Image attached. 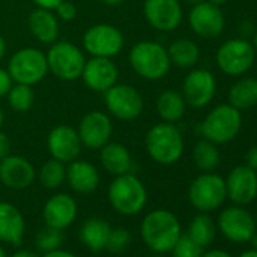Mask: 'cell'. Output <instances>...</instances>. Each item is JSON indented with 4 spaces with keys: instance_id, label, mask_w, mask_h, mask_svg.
<instances>
[{
    "instance_id": "6da1fadb",
    "label": "cell",
    "mask_w": 257,
    "mask_h": 257,
    "mask_svg": "<svg viewBox=\"0 0 257 257\" xmlns=\"http://www.w3.org/2000/svg\"><path fill=\"white\" fill-rule=\"evenodd\" d=\"M182 234L177 216L165 209L152 210L141 222V237L144 243L158 254L173 249Z\"/></svg>"
},
{
    "instance_id": "7a4b0ae2",
    "label": "cell",
    "mask_w": 257,
    "mask_h": 257,
    "mask_svg": "<svg viewBox=\"0 0 257 257\" xmlns=\"http://www.w3.org/2000/svg\"><path fill=\"white\" fill-rule=\"evenodd\" d=\"M146 147L155 162L171 165L182 158L185 143L180 131L173 122H159L149 131Z\"/></svg>"
},
{
    "instance_id": "3957f363",
    "label": "cell",
    "mask_w": 257,
    "mask_h": 257,
    "mask_svg": "<svg viewBox=\"0 0 257 257\" xmlns=\"http://www.w3.org/2000/svg\"><path fill=\"white\" fill-rule=\"evenodd\" d=\"M107 198L118 213L132 216L144 209L147 203V189L137 176L127 173L113 179L107 191Z\"/></svg>"
},
{
    "instance_id": "277c9868",
    "label": "cell",
    "mask_w": 257,
    "mask_h": 257,
    "mask_svg": "<svg viewBox=\"0 0 257 257\" xmlns=\"http://www.w3.org/2000/svg\"><path fill=\"white\" fill-rule=\"evenodd\" d=\"M128 62L138 76L147 80H159L171 67L168 50L155 41H141L128 53Z\"/></svg>"
},
{
    "instance_id": "5b68a950",
    "label": "cell",
    "mask_w": 257,
    "mask_h": 257,
    "mask_svg": "<svg viewBox=\"0 0 257 257\" xmlns=\"http://www.w3.org/2000/svg\"><path fill=\"white\" fill-rule=\"evenodd\" d=\"M242 127L240 110L228 104L213 107L200 125V134L213 144H225L234 140Z\"/></svg>"
},
{
    "instance_id": "8992f818",
    "label": "cell",
    "mask_w": 257,
    "mask_h": 257,
    "mask_svg": "<svg viewBox=\"0 0 257 257\" xmlns=\"http://www.w3.org/2000/svg\"><path fill=\"white\" fill-rule=\"evenodd\" d=\"M46 58L49 71H52V74H55L58 79L68 82L76 80L82 76L86 62L83 52L68 41L53 43Z\"/></svg>"
},
{
    "instance_id": "52a82bcc",
    "label": "cell",
    "mask_w": 257,
    "mask_h": 257,
    "mask_svg": "<svg viewBox=\"0 0 257 257\" xmlns=\"http://www.w3.org/2000/svg\"><path fill=\"white\" fill-rule=\"evenodd\" d=\"M8 73L16 83H25L31 86L37 85L49 73L47 58L35 47L20 49L10 61Z\"/></svg>"
},
{
    "instance_id": "ba28073f",
    "label": "cell",
    "mask_w": 257,
    "mask_h": 257,
    "mask_svg": "<svg viewBox=\"0 0 257 257\" xmlns=\"http://www.w3.org/2000/svg\"><path fill=\"white\" fill-rule=\"evenodd\" d=\"M188 197L195 209L201 212L215 210L224 203L227 197L225 180L218 174L204 173L191 183Z\"/></svg>"
},
{
    "instance_id": "9c48e42d",
    "label": "cell",
    "mask_w": 257,
    "mask_h": 257,
    "mask_svg": "<svg viewBox=\"0 0 257 257\" xmlns=\"http://www.w3.org/2000/svg\"><path fill=\"white\" fill-rule=\"evenodd\" d=\"M103 94L106 109L118 119L131 121L141 115L144 100L140 91L134 86L125 83H115Z\"/></svg>"
},
{
    "instance_id": "30bf717a",
    "label": "cell",
    "mask_w": 257,
    "mask_h": 257,
    "mask_svg": "<svg viewBox=\"0 0 257 257\" xmlns=\"http://www.w3.org/2000/svg\"><path fill=\"white\" fill-rule=\"evenodd\" d=\"M255 50L246 40H228L216 52V64L219 70L228 76H239L246 73L254 62Z\"/></svg>"
},
{
    "instance_id": "8fae6325",
    "label": "cell",
    "mask_w": 257,
    "mask_h": 257,
    "mask_svg": "<svg viewBox=\"0 0 257 257\" xmlns=\"http://www.w3.org/2000/svg\"><path fill=\"white\" fill-rule=\"evenodd\" d=\"M124 46V37L115 26L101 23L91 26L83 35V49L98 58H113Z\"/></svg>"
},
{
    "instance_id": "7c38bea8",
    "label": "cell",
    "mask_w": 257,
    "mask_h": 257,
    "mask_svg": "<svg viewBox=\"0 0 257 257\" xmlns=\"http://www.w3.org/2000/svg\"><path fill=\"white\" fill-rule=\"evenodd\" d=\"M218 227L231 242H248L255 233V221L251 213L239 206L227 207L219 213Z\"/></svg>"
},
{
    "instance_id": "4fadbf2b",
    "label": "cell",
    "mask_w": 257,
    "mask_h": 257,
    "mask_svg": "<svg viewBox=\"0 0 257 257\" xmlns=\"http://www.w3.org/2000/svg\"><path fill=\"white\" fill-rule=\"evenodd\" d=\"M82 146L98 150L109 143L112 135V122L107 113L100 110H92L83 115L77 128Z\"/></svg>"
},
{
    "instance_id": "5bb4252c",
    "label": "cell",
    "mask_w": 257,
    "mask_h": 257,
    "mask_svg": "<svg viewBox=\"0 0 257 257\" xmlns=\"http://www.w3.org/2000/svg\"><path fill=\"white\" fill-rule=\"evenodd\" d=\"M144 16L155 29L170 32L182 23L183 11L179 0H146Z\"/></svg>"
},
{
    "instance_id": "9a60e30c",
    "label": "cell",
    "mask_w": 257,
    "mask_h": 257,
    "mask_svg": "<svg viewBox=\"0 0 257 257\" xmlns=\"http://www.w3.org/2000/svg\"><path fill=\"white\" fill-rule=\"evenodd\" d=\"M216 82L210 71L192 70L183 80V98L192 107H204L215 95Z\"/></svg>"
},
{
    "instance_id": "2e32d148",
    "label": "cell",
    "mask_w": 257,
    "mask_h": 257,
    "mask_svg": "<svg viewBox=\"0 0 257 257\" xmlns=\"http://www.w3.org/2000/svg\"><path fill=\"white\" fill-rule=\"evenodd\" d=\"M224 16L219 7L209 2H200L194 5L189 13V26L201 38H215L224 31Z\"/></svg>"
},
{
    "instance_id": "e0dca14e",
    "label": "cell",
    "mask_w": 257,
    "mask_h": 257,
    "mask_svg": "<svg viewBox=\"0 0 257 257\" xmlns=\"http://www.w3.org/2000/svg\"><path fill=\"white\" fill-rule=\"evenodd\" d=\"M47 149L53 159L61 161L64 164H70L80 155L82 141L79 138L77 131L70 125H56L52 128L47 138Z\"/></svg>"
},
{
    "instance_id": "ac0fdd59",
    "label": "cell",
    "mask_w": 257,
    "mask_h": 257,
    "mask_svg": "<svg viewBox=\"0 0 257 257\" xmlns=\"http://www.w3.org/2000/svg\"><path fill=\"white\" fill-rule=\"evenodd\" d=\"M227 197L237 206L251 203L257 197V173L246 165L233 168L225 180Z\"/></svg>"
},
{
    "instance_id": "d6986e66",
    "label": "cell",
    "mask_w": 257,
    "mask_h": 257,
    "mask_svg": "<svg viewBox=\"0 0 257 257\" xmlns=\"http://www.w3.org/2000/svg\"><path fill=\"white\" fill-rule=\"evenodd\" d=\"M80 77L89 89L95 92H104L116 83L118 68L110 61V58L92 56L85 62Z\"/></svg>"
},
{
    "instance_id": "ffe728a7",
    "label": "cell",
    "mask_w": 257,
    "mask_h": 257,
    "mask_svg": "<svg viewBox=\"0 0 257 257\" xmlns=\"http://www.w3.org/2000/svg\"><path fill=\"white\" fill-rule=\"evenodd\" d=\"M77 216V203L68 194H56L50 197L43 209V218L47 227L65 230Z\"/></svg>"
},
{
    "instance_id": "44dd1931",
    "label": "cell",
    "mask_w": 257,
    "mask_h": 257,
    "mask_svg": "<svg viewBox=\"0 0 257 257\" xmlns=\"http://www.w3.org/2000/svg\"><path fill=\"white\" fill-rule=\"evenodd\" d=\"M35 180L34 165L23 156L8 155L0 161V182L11 189H25Z\"/></svg>"
},
{
    "instance_id": "7402d4cb",
    "label": "cell",
    "mask_w": 257,
    "mask_h": 257,
    "mask_svg": "<svg viewBox=\"0 0 257 257\" xmlns=\"http://www.w3.org/2000/svg\"><path fill=\"white\" fill-rule=\"evenodd\" d=\"M26 222L23 213L11 203L0 201V242L20 245L25 236Z\"/></svg>"
},
{
    "instance_id": "603a6c76",
    "label": "cell",
    "mask_w": 257,
    "mask_h": 257,
    "mask_svg": "<svg viewBox=\"0 0 257 257\" xmlns=\"http://www.w3.org/2000/svg\"><path fill=\"white\" fill-rule=\"evenodd\" d=\"M65 179L71 189H74L79 194H91L97 189L100 177L97 168L86 162V161H73L70 162L67 171H65Z\"/></svg>"
},
{
    "instance_id": "cb8c5ba5",
    "label": "cell",
    "mask_w": 257,
    "mask_h": 257,
    "mask_svg": "<svg viewBox=\"0 0 257 257\" xmlns=\"http://www.w3.org/2000/svg\"><path fill=\"white\" fill-rule=\"evenodd\" d=\"M29 29L32 35L44 44H53L59 37V23L56 16L43 8H37L31 13Z\"/></svg>"
},
{
    "instance_id": "d4e9b609",
    "label": "cell",
    "mask_w": 257,
    "mask_h": 257,
    "mask_svg": "<svg viewBox=\"0 0 257 257\" xmlns=\"http://www.w3.org/2000/svg\"><path fill=\"white\" fill-rule=\"evenodd\" d=\"M100 162L103 168L113 176L127 174L132 170V156L119 143H107L100 149Z\"/></svg>"
},
{
    "instance_id": "484cf974",
    "label": "cell",
    "mask_w": 257,
    "mask_h": 257,
    "mask_svg": "<svg viewBox=\"0 0 257 257\" xmlns=\"http://www.w3.org/2000/svg\"><path fill=\"white\" fill-rule=\"evenodd\" d=\"M110 225L103 218H89L82 224L80 228V240L86 245L92 252H98L106 248L107 237L110 233Z\"/></svg>"
},
{
    "instance_id": "4316f807",
    "label": "cell",
    "mask_w": 257,
    "mask_h": 257,
    "mask_svg": "<svg viewBox=\"0 0 257 257\" xmlns=\"http://www.w3.org/2000/svg\"><path fill=\"white\" fill-rule=\"evenodd\" d=\"M156 110L165 122L179 121L186 110V101L177 91H164L156 101Z\"/></svg>"
},
{
    "instance_id": "83f0119b",
    "label": "cell",
    "mask_w": 257,
    "mask_h": 257,
    "mask_svg": "<svg viewBox=\"0 0 257 257\" xmlns=\"http://www.w3.org/2000/svg\"><path fill=\"white\" fill-rule=\"evenodd\" d=\"M228 101L233 107L239 110L255 106L257 104V79L243 77L237 80L228 92Z\"/></svg>"
},
{
    "instance_id": "f1b7e54d",
    "label": "cell",
    "mask_w": 257,
    "mask_h": 257,
    "mask_svg": "<svg viewBox=\"0 0 257 257\" xmlns=\"http://www.w3.org/2000/svg\"><path fill=\"white\" fill-rule=\"evenodd\" d=\"M168 50V56L171 64L180 67V68H191L198 62L200 58V49L198 46L186 38H180L176 40L170 44Z\"/></svg>"
},
{
    "instance_id": "f546056e",
    "label": "cell",
    "mask_w": 257,
    "mask_h": 257,
    "mask_svg": "<svg viewBox=\"0 0 257 257\" xmlns=\"http://www.w3.org/2000/svg\"><path fill=\"white\" fill-rule=\"evenodd\" d=\"M192 158H194L195 165L204 173L213 171L219 165V161H221V155H219V150L216 149V144L207 140H201L195 144Z\"/></svg>"
},
{
    "instance_id": "4dcf8cb0",
    "label": "cell",
    "mask_w": 257,
    "mask_h": 257,
    "mask_svg": "<svg viewBox=\"0 0 257 257\" xmlns=\"http://www.w3.org/2000/svg\"><path fill=\"white\" fill-rule=\"evenodd\" d=\"M215 233H216V228H215L213 221L207 215H203V213L197 215L191 221L189 231H188L189 237L201 246L209 245L215 239Z\"/></svg>"
},
{
    "instance_id": "1f68e13d",
    "label": "cell",
    "mask_w": 257,
    "mask_h": 257,
    "mask_svg": "<svg viewBox=\"0 0 257 257\" xmlns=\"http://www.w3.org/2000/svg\"><path fill=\"white\" fill-rule=\"evenodd\" d=\"M8 103L17 112H28L35 101V92L31 85L16 83L8 91Z\"/></svg>"
},
{
    "instance_id": "d6a6232c",
    "label": "cell",
    "mask_w": 257,
    "mask_h": 257,
    "mask_svg": "<svg viewBox=\"0 0 257 257\" xmlns=\"http://www.w3.org/2000/svg\"><path fill=\"white\" fill-rule=\"evenodd\" d=\"M65 171H67V168L64 167V162L56 161V159H50L41 167L40 180H41L44 188L56 189L65 180Z\"/></svg>"
},
{
    "instance_id": "836d02e7",
    "label": "cell",
    "mask_w": 257,
    "mask_h": 257,
    "mask_svg": "<svg viewBox=\"0 0 257 257\" xmlns=\"http://www.w3.org/2000/svg\"><path fill=\"white\" fill-rule=\"evenodd\" d=\"M62 242H64L62 230H56V228H50V227H47L46 230L38 233L35 237V245L43 252L58 249L62 245Z\"/></svg>"
},
{
    "instance_id": "e575fe53",
    "label": "cell",
    "mask_w": 257,
    "mask_h": 257,
    "mask_svg": "<svg viewBox=\"0 0 257 257\" xmlns=\"http://www.w3.org/2000/svg\"><path fill=\"white\" fill-rule=\"evenodd\" d=\"M203 246L189 237V234H180L179 240L173 246V257H201Z\"/></svg>"
},
{
    "instance_id": "d590c367",
    "label": "cell",
    "mask_w": 257,
    "mask_h": 257,
    "mask_svg": "<svg viewBox=\"0 0 257 257\" xmlns=\"http://www.w3.org/2000/svg\"><path fill=\"white\" fill-rule=\"evenodd\" d=\"M131 240H132V236L125 228H112L104 249H107L109 252H113V254L122 252L128 246Z\"/></svg>"
},
{
    "instance_id": "8d00e7d4",
    "label": "cell",
    "mask_w": 257,
    "mask_h": 257,
    "mask_svg": "<svg viewBox=\"0 0 257 257\" xmlns=\"http://www.w3.org/2000/svg\"><path fill=\"white\" fill-rule=\"evenodd\" d=\"M55 11H56V16L64 22H71L77 16V8L71 2H67V0H62Z\"/></svg>"
},
{
    "instance_id": "74e56055",
    "label": "cell",
    "mask_w": 257,
    "mask_h": 257,
    "mask_svg": "<svg viewBox=\"0 0 257 257\" xmlns=\"http://www.w3.org/2000/svg\"><path fill=\"white\" fill-rule=\"evenodd\" d=\"M13 77L11 74L8 73V70L5 68H0V97H4L8 94V91L11 89L13 86Z\"/></svg>"
},
{
    "instance_id": "f35d334b",
    "label": "cell",
    "mask_w": 257,
    "mask_h": 257,
    "mask_svg": "<svg viewBox=\"0 0 257 257\" xmlns=\"http://www.w3.org/2000/svg\"><path fill=\"white\" fill-rule=\"evenodd\" d=\"M245 165L254 171H257V146L251 147L246 153H245Z\"/></svg>"
},
{
    "instance_id": "ab89813d",
    "label": "cell",
    "mask_w": 257,
    "mask_h": 257,
    "mask_svg": "<svg viewBox=\"0 0 257 257\" xmlns=\"http://www.w3.org/2000/svg\"><path fill=\"white\" fill-rule=\"evenodd\" d=\"M10 153H11V141L4 132H0V161L7 158Z\"/></svg>"
},
{
    "instance_id": "60d3db41",
    "label": "cell",
    "mask_w": 257,
    "mask_h": 257,
    "mask_svg": "<svg viewBox=\"0 0 257 257\" xmlns=\"http://www.w3.org/2000/svg\"><path fill=\"white\" fill-rule=\"evenodd\" d=\"M62 2V0H34V4L38 7V8H43V10H49V11H55L56 7Z\"/></svg>"
},
{
    "instance_id": "b9f144b4",
    "label": "cell",
    "mask_w": 257,
    "mask_h": 257,
    "mask_svg": "<svg viewBox=\"0 0 257 257\" xmlns=\"http://www.w3.org/2000/svg\"><path fill=\"white\" fill-rule=\"evenodd\" d=\"M43 257H76V255L73 252H70V251H65V249L58 248V249H52L49 252H44Z\"/></svg>"
},
{
    "instance_id": "7bdbcfd3",
    "label": "cell",
    "mask_w": 257,
    "mask_h": 257,
    "mask_svg": "<svg viewBox=\"0 0 257 257\" xmlns=\"http://www.w3.org/2000/svg\"><path fill=\"white\" fill-rule=\"evenodd\" d=\"M11 257H40V255H38V252H35L32 249H19Z\"/></svg>"
},
{
    "instance_id": "ee69618b",
    "label": "cell",
    "mask_w": 257,
    "mask_h": 257,
    "mask_svg": "<svg viewBox=\"0 0 257 257\" xmlns=\"http://www.w3.org/2000/svg\"><path fill=\"white\" fill-rule=\"evenodd\" d=\"M201 257H231V255L225 251H221V249H212V251L203 254Z\"/></svg>"
},
{
    "instance_id": "f6af8a7d",
    "label": "cell",
    "mask_w": 257,
    "mask_h": 257,
    "mask_svg": "<svg viewBox=\"0 0 257 257\" xmlns=\"http://www.w3.org/2000/svg\"><path fill=\"white\" fill-rule=\"evenodd\" d=\"M5 52H7V44H5L4 37L0 35V61H2V58L5 56Z\"/></svg>"
},
{
    "instance_id": "bcb514c9",
    "label": "cell",
    "mask_w": 257,
    "mask_h": 257,
    "mask_svg": "<svg viewBox=\"0 0 257 257\" xmlns=\"http://www.w3.org/2000/svg\"><path fill=\"white\" fill-rule=\"evenodd\" d=\"M101 2L107 7H118L124 2V0H101Z\"/></svg>"
},
{
    "instance_id": "7dc6e473",
    "label": "cell",
    "mask_w": 257,
    "mask_h": 257,
    "mask_svg": "<svg viewBox=\"0 0 257 257\" xmlns=\"http://www.w3.org/2000/svg\"><path fill=\"white\" fill-rule=\"evenodd\" d=\"M239 257H257V249H249V251H245V252H242Z\"/></svg>"
},
{
    "instance_id": "c3c4849f",
    "label": "cell",
    "mask_w": 257,
    "mask_h": 257,
    "mask_svg": "<svg viewBox=\"0 0 257 257\" xmlns=\"http://www.w3.org/2000/svg\"><path fill=\"white\" fill-rule=\"evenodd\" d=\"M209 4H212V5H215V7H221V5H224L227 0H207Z\"/></svg>"
},
{
    "instance_id": "681fc988",
    "label": "cell",
    "mask_w": 257,
    "mask_h": 257,
    "mask_svg": "<svg viewBox=\"0 0 257 257\" xmlns=\"http://www.w3.org/2000/svg\"><path fill=\"white\" fill-rule=\"evenodd\" d=\"M4 121H5V113H4V109L0 107V127H2Z\"/></svg>"
},
{
    "instance_id": "f907efd6",
    "label": "cell",
    "mask_w": 257,
    "mask_h": 257,
    "mask_svg": "<svg viewBox=\"0 0 257 257\" xmlns=\"http://www.w3.org/2000/svg\"><path fill=\"white\" fill-rule=\"evenodd\" d=\"M251 240H252V245H254V248L257 249V233H254V234H252Z\"/></svg>"
},
{
    "instance_id": "816d5d0a",
    "label": "cell",
    "mask_w": 257,
    "mask_h": 257,
    "mask_svg": "<svg viewBox=\"0 0 257 257\" xmlns=\"http://www.w3.org/2000/svg\"><path fill=\"white\" fill-rule=\"evenodd\" d=\"M252 47H254V50H257V31L254 34V38H252Z\"/></svg>"
},
{
    "instance_id": "f5cc1de1",
    "label": "cell",
    "mask_w": 257,
    "mask_h": 257,
    "mask_svg": "<svg viewBox=\"0 0 257 257\" xmlns=\"http://www.w3.org/2000/svg\"><path fill=\"white\" fill-rule=\"evenodd\" d=\"M185 2L192 4V5H197V4H200V2H204V0H185Z\"/></svg>"
},
{
    "instance_id": "db71d44e",
    "label": "cell",
    "mask_w": 257,
    "mask_h": 257,
    "mask_svg": "<svg viewBox=\"0 0 257 257\" xmlns=\"http://www.w3.org/2000/svg\"><path fill=\"white\" fill-rule=\"evenodd\" d=\"M0 257H8L7 252H5V249H4L2 246H0Z\"/></svg>"
},
{
    "instance_id": "11a10c76",
    "label": "cell",
    "mask_w": 257,
    "mask_h": 257,
    "mask_svg": "<svg viewBox=\"0 0 257 257\" xmlns=\"http://www.w3.org/2000/svg\"><path fill=\"white\" fill-rule=\"evenodd\" d=\"M153 257H164V255H161V254H158V255H153Z\"/></svg>"
}]
</instances>
